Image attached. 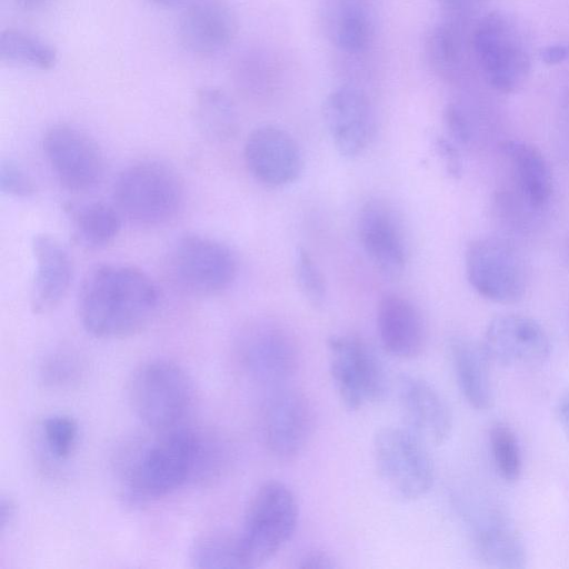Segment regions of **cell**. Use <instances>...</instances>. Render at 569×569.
<instances>
[{
  "label": "cell",
  "instance_id": "cell-1",
  "mask_svg": "<svg viewBox=\"0 0 569 569\" xmlns=\"http://www.w3.org/2000/svg\"><path fill=\"white\" fill-rule=\"evenodd\" d=\"M159 291L142 270L127 264H99L82 280L78 315L84 330L97 338L138 333L156 316Z\"/></svg>",
  "mask_w": 569,
  "mask_h": 569
},
{
  "label": "cell",
  "instance_id": "cell-2",
  "mask_svg": "<svg viewBox=\"0 0 569 569\" xmlns=\"http://www.w3.org/2000/svg\"><path fill=\"white\" fill-rule=\"evenodd\" d=\"M203 437L186 428L160 432L132 462L127 493L132 501L164 497L199 478Z\"/></svg>",
  "mask_w": 569,
  "mask_h": 569
},
{
  "label": "cell",
  "instance_id": "cell-3",
  "mask_svg": "<svg viewBox=\"0 0 569 569\" xmlns=\"http://www.w3.org/2000/svg\"><path fill=\"white\" fill-rule=\"evenodd\" d=\"M470 49L479 73L496 91H516L530 73L528 40L518 21L503 11L479 18L470 36Z\"/></svg>",
  "mask_w": 569,
  "mask_h": 569
},
{
  "label": "cell",
  "instance_id": "cell-4",
  "mask_svg": "<svg viewBox=\"0 0 569 569\" xmlns=\"http://www.w3.org/2000/svg\"><path fill=\"white\" fill-rule=\"evenodd\" d=\"M128 398L138 419L160 433L182 427L193 402V386L177 363L153 359L132 373Z\"/></svg>",
  "mask_w": 569,
  "mask_h": 569
},
{
  "label": "cell",
  "instance_id": "cell-5",
  "mask_svg": "<svg viewBox=\"0 0 569 569\" xmlns=\"http://www.w3.org/2000/svg\"><path fill=\"white\" fill-rule=\"evenodd\" d=\"M112 196L116 208L129 220L159 226L172 219L183 201V186L177 171L159 160H140L117 176Z\"/></svg>",
  "mask_w": 569,
  "mask_h": 569
},
{
  "label": "cell",
  "instance_id": "cell-6",
  "mask_svg": "<svg viewBox=\"0 0 569 569\" xmlns=\"http://www.w3.org/2000/svg\"><path fill=\"white\" fill-rule=\"evenodd\" d=\"M299 509L290 488L280 481L263 483L253 495L237 536L243 568L272 559L291 539Z\"/></svg>",
  "mask_w": 569,
  "mask_h": 569
},
{
  "label": "cell",
  "instance_id": "cell-7",
  "mask_svg": "<svg viewBox=\"0 0 569 569\" xmlns=\"http://www.w3.org/2000/svg\"><path fill=\"white\" fill-rule=\"evenodd\" d=\"M409 429L381 428L373 438L377 471L393 495L402 500L425 496L432 487L435 469L430 455Z\"/></svg>",
  "mask_w": 569,
  "mask_h": 569
},
{
  "label": "cell",
  "instance_id": "cell-8",
  "mask_svg": "<svg viewBox=\"0 0 569 569\" xmlns=\"http://www.w3.org/2000/svg\"><path fill=\"white\" fill-rule=\"evenodd\" d=\"M176 283L198 296H214L234 281L238 261L226 243L214 238L188 233L176 240L168 256Z\"/></svg>",
  "mask_w": 569,
  "mask_h": 569
},
{
  "label": "cell",
  "instance_id": "cell-9",
  "mask_svg": "<svg viewBox=\"0 0 569 569\" xmlns=\"http://www.w3.org/2000/svg\"><path fill=\"white\" fill-rule=\"evenodd\" d=\"M329 372L335 389L349 410L385 398L388 378L376 350L363 339L336 335L328 339Z\"/></svg>",
  "mask_w": 569,
  "mask_h": 569
},
{
  "label": "cell",
  "instance_id": "cell-10",
  "mask_svg": "<svg viewBox=\"0 0 569 569\" xmlns=\"http://www.w3.org/2000/svg\"><path fill=\"white\" fill-rule=\"evenodd\" d=\"M465 269L470 286L487 300L507 305L525 295L523 260L506 239L490 236L472 240L466 249Z\"/></svg>",
  "mask_w": 569,
  "mask_h": 569
},
{
  "label": "cell",
  "instance_id": "cell-11",
  "mask_svg": "<svg viewBox=\"0 0 569 569\" xmlns=\"http://www.w3.org/2000/svg\"><path fill=\"white\" fill-rule=\"evenodd\" d=\"M41 142L47 162L64 189L84 192L101 182L103 154L87 132L73 124L54 123L46 130Z\"/></svg>",
  "mask_w": 569,
  "mask_h": 569
},
{
  "label": "cell",
  "instance_id": "cell-12",
  "mask_svg": "<svg viewBox=\"0 0 569 569\" xmlns=\"http://www.w3.org/2000/svg\"><path fill=\"white\" fill-rule=\"evenodd\" d=\"M238 355L246 372L257 382L279 388L297 370L299 353L289 331L272 322L249 326L240 335Z\"/></svg>",
  "mask_w": 569,
  "mask_h": 569
},
{
  "label": "cell",
  "instance_id": "cell-13",
  "mask_svg": "<svg viewBox=\"0 0 569 569\" xmlns=\"http://www.w3.org/2000/svg\"><path fill=\"white\" fill-rule=\"evenodd\" d=\"M313 426L312 408L301 392L274 388L264 405L262 433L268 450L276 458H296L309 442Z\"/></svg>",
  "mask_w": 569,
  "mask_h": 569
},
{
  "label": "cell",
  "instance_id": "cell-14",
  "mask_svg": "<svg viewBox=\"0 0 569 569\" xmlns=\"http://www.w3.org/2000/svg\"><path fill=\"white\" fill-rule=\"evenodd\" d=\"M501 151L509 164L513 183L511 190L500 194L503 209L525 216L543 210L551 198L553 180L542 152L519 140L505 141Z\"/></svg>",
  "mask_w": 569,
  "mask_h": 569
},
{
  "label": "cell",
  "instance_id": "cell-15",
  "mask_svg": "<svg viewBox=\"0 0 569 569\" xmlns=\"http://www.w3.org/2000/svg\"><path fill=\"white\" fill-rule=\"evenodd\" d=\"M244 163L250 174L267 187L295 182L303 169V158L295 138L276 124H261L247 137Z\"/></svg>",
  "mask_w": 569,
  "mask_h": 569
},
{
  "label": "cell",
  "instance_id": "cell-16",
  "mask_svg": "<svg viewBox=\"0 0 569 569\" xmlns=\"http://www.w3.org/2000/svg\"><path fill=\"white\" fill-rule=\"evenodd\" d=\"M322 119L336 150L352 159L365 152L375 131L368 97L351 86L331 90L322 102Z\"/></svg>",
  "mask_w": 569,
  "mask_h": 569
},
{
  "label": "cell",
  "instance_id": "cell-17",
  "mask_svg": "<svg viewBox=\"0 0 569 569\" xmlns=\"http://www.w3.org/2000/svg\"><path fill=\"white\" fill-rule=\"evenodd\" d=\"M357 229L361 247L375 268L385 277H400L406 269L408 250L393 209L382 200H368L359 210Z\"/></svg>",
  "mask_w": 569,
  "mask_h": 569
},
{
  "label": "cell",
  "instance_id": "cell-18",
  "mask_svg": "<svg viewBox=\"0 0 569 569\" xmlns=\"http://www.w3.org/2000/svg\"><path fill=\"white\" fill-rule=\"evenodd\" d=\"M481 346L489 361L505 367L542 363L551 352L550 339L542 326L520 315L493 318Z\"/></svg>",
  "mask_w": 569,
  "mask_h": 569
},
{
  "label": "cell",
  "instance_id": "cell-19",
  "mask_svg": "<svg viewBox=\"0 0 569 569\" xmlns=\"http://www.w3.org/2000/svg\"><path fill=\"white\" fill-rule=\"evenodd\" d=\"M237 18L224 0H193L178 20V37L189 52L212 56L236 38Z\"/></svg>",
  "mask_w": 569,
  "mask_h": 569
},
{
  "label": "cell",
  "instance_id": "cell-20",
  "mask_svg": "<svg viewBox=\"0 0 569 569\" xmlns=\"http://www.w3.org/2000/svg\"><path fill=\"white\" fill-rule=\"evenodd\" d=\"M34 274L30 307L36 315L54 310L66 297L73 276L72 260L63 243L52 234L37 233L31 240Z\"/></svg>",
  "mask_w": 569,
  "mask_h": 569
},
{
  "label": "cell",
  "instance_id": "cell-21",
  "mask_svg": "<svg viewBox=\"0 0 569 569\" xmlns=\"http://www.w3.org/2000/svg\"><path fill=\"white\" fill-rule=\"evenodd\" d=\"M399 401L410 429L425 442L443 443L452 429L446 400L428 381L412 376L399 379Z\"/></svg>",
  "mask_w": 569,
  "mask_h": 569
},
{
  "label": "cell",
  "instance_id": "cell-22",
  "mask_svg": "<svg viewBox=\"0 0 569 569\" xmlns=\"http://www.w3.org/2000/svg\"><path fill=\"white\" fill-rule=\"evenodd\" d=\"M377 330L383 349L397 358H416L426 346L427 330L420 310L398 293H386L379 300Z\"/></svg>",
  "mask_w": 569,
  "mask_h": 569
},
{
  "label": "cell",
  "instance_id": "cell-23",
  "mask_svg": "<svg viewBox=\"0 0 569 569\" xmlns=\"http://www.w3.org/2000/svg\"><path fill=\"white\" fill-rule=\"evenodd\" d=\"M449 356L459 389L466 401L477 410H487L493 403L489 375V359L481 346L467 337L449 341Z\"/></svg>",
  "mask_w": 569,
  "mask_h": 569
},
{
  "label": "cell",
  "instance_id": "cell-24",
  "mask_svg": "<svg viewBox=\"0 0 569 569\" xmlns=\"http://www.w3.org/2000/svg\"><path fill=\"white\" fill-rule=\"evenodd\" d=\"M476 549L483 562L499 569H522L527 565L525 545L502 518L490 516L475 529Z\"/></svg>",
  "mask_w": 569,
  "mask_h": 569
},
{
  "label": "cell",
  "instance_id": "cell-25",
  "mask_svg": "<svg viewBox=\"0 0 569 569\" xmlns=\"http://www.w3.org/2000/svg\"><path fill=\"white\" fill-rule=\"evenodd\" d=\"M329 39L339 50L355 54L369 44L371 20L366 8L357 0H336L326 14Z\"/></svg>",
  "mask_w": 569,
  "mask_h": 569
},
{
  "label": "cell",
  "instance_id": "cell-26",
  "mask_svg": "<svg viewBox=\"0 0 569 569\" xmlns=\"http://www.w3.org/2000/svg\"><path fill=\"white\" fill-rule=\"evenodd\" d=\"M68 209L74 237L87 248L109 244L121 229V213L109 203L92 201Z\"/></svg>",
  "mask_w": 569,
  "mask_h": 569
},
{
  "label": "cell",
  "instance_id": "cell-27",
  "mask_svg": "<svg viewBox=\"0 0 569 569\" xmlns=\"http://www.w3.org/2000/svg\"><path fill=\"white\" fill-rule=\"evenodd\" d=\"M0 58L11 66L47 71L56 67L58 52L49 42L29 31L8 28L0 36Z\"/></svg>",
  "mask_w": 569,
  "mask_h": 569
},
{
  "label": "cell",
  "instance_id": "cell-28",
  "mask_svg": "<svg viewBox=\"0 0 569 569\" xmlns=\"http://www.w3.org/2000/svg\"><path fill=\"white\" fill-rule=\"evenodd\" d=\"M194 116L198 128L208 139L222 141L237 130L234 106L219 88L203 87L197 92Z\"/></svg>",
  "mask_w": 569,
  "mask_h": 569
},
{
  "label": "cell",
  "instance_id": "cell-29",
  "mask_svg": "<svg viewBox=\"0 0 569 569\" xmlns=\"http://www.w3.org/2000/svg\"><path fill=\"white\" fill-rule=\"evenodd\" d=\"M425 51L431 69L446 79L461 73L465 63L463 41L458 29L450 23H439L430 29Z\"/></svg>",
  "mask_w": 569,
  "mask_h": 569
},
{
  "label": "cell",
  "instance_id": "cell-30",
  "mask_svg": "<svg viewBox=\"0 0 569 569\" xmlns=\"http://www.w3.org/2000/svg\"><path fill=\"white\" fill-rule=\"evenodd\" d=\"M189 558L196 568H243L237 537L201 536L192 542Z\"/></svg>",
  "mask_w": 569,
  "mask_h": 569
},
{
  "label": "cell",
  "instance_id": "cell-31",
  "mask_svg": "<svg viewBox=\"0 0 569 569\" xmlns=\"http://www.w3.org/2000/svg\"><path fill=\"white\" fill-rule=\"evenodd\" d=\"M489 446L496 471L507 482L517 481L522 472V455L513 429L496 422L489 432Z\"/></svg>",
  "mask_w": 569,
  "mask_h": 569
},
{
  "label": "cell",
  "instance_id": "cell-32",
  "mask_svg": "<svg viewBox=\"0 0 569 569\" xmlns=\"http://www.w3.org/2000/svg\"><path fill=\"white\" fill-rule=\"evenodd\" d=\"M42 436L48 451L58 460H64L73 452L79 429L76 420L67 415H52L43 420Z\"/></svg>",
  "mask_w": 569,
  "mask_h": 569
},
{
  "label": "cell",
  "instance_id": "cell-33",
  "mask_svg": "<svg viewBox=\"0 0 569 569\" xmlns=\"http://www.w3.org/2000/svg\"><path fill=\"white\" fill-rule=\"evenodd\" d=\"M295 276L298 288L307 301L312 307H322L327 298L325 276L311 254L301 247L296 251Z\"/></svg>",
  "mask_w": 569,
  "mask_h": 569
},
{
  "label": "cell",
  "instance_id": "cell-34",
  "mask_svg": "<svg viewBox=\"0 0 569 569\" xmlns=\"http://www.w3.org/2000/svg\"><path fill=\"white\" fill-rule=\"evenodd\" d=\"M82 372L80 360L68 352L48 356L40 369L42 381L51 387H66L77 382Z\"/></svg>",
  "mask_w": 569,
  "mask_h": 569
},
{
  "label": "cell",
  "instance_id": "cell-35",
  "mask_svg": "<svg viewBox=\"0 0 569 569\" xmlns=\"http://www.w3.org/2000/svg\"><path fill=\"white\" fill-rule=\"evenodd\" d=\"M2 193L27 199L36 194L37 186L31 176L14 160L2 159L0 164Z\"/></svg>",
  "mask_w": 569,
  "mask_h": 569
},
{
  "label": "cell",
  "instance_id": "cell-36",
  "mask_svg": "<svg viewBox=\"0 0 569 569\" xmlns=\"http://www.w3.org/2000/svg\"><path fill=\"white\" fill-rule=\"evenodd\" d=\"M447 131L455 143L466 144L471 140L472 128L466 112L457 104L450 103L443 113Z\"/></svg>",
  "mask_w": 569,
  "mask_h": 569
},
{
  "label": "cell",
  "instance_id": "cell-37",
  "mask_svg": "<svg viewBox=\"0 0 569 569\" xmlns=\"http://www.w3.org/2000/svg\"><path fill=\"white\" fill-rule=\"evenodd\" d=\"M436 149L441 156L448 173L458 177L461 172V161L455 142L440 137L436 141Z\"/></svg>",
  "mask_w": 569,
  "mask_h": 569
},
{
  "label": "cell",
  "instance_id": "cell-38",
  "mask_svg": "<svg viewBox=\"0 0 569 569\" xmlns=\"http://www.w3.org/2000/svg\"><path fill=\"white\" fill-rule=\"evenodd\" d=\"M440 6L456 16L457 18H465L473 13L482 0H438Z\"/></svg>",
  "mask_w": 569,
  "mask_h": 569
},
{
  "label": "cell",
  "instance_id": "cell-39",
  "mask_svg": "<svg viewBox=\"0 0 569 569\" xmlns=\"http://www.w3.org/2000/svg\"><path fill=\"white\" fill-rule=\"evenodd\" d=\"M298 567L309 569H331L336 568L337 563L335 562V559L327 552L310 551L300 559Z\"/></svg>",
  "mask_w": 569,
  "mask_h": 569
},
{
  "label": "cell",
  "instance_id": "cell-40",
  "mask_svg": "<svg viewBox=\"0 0 569 569\" xmlns=\"http://www.w3.org/2000/svg\"><path fill=\"white\" fill-rule=\"evenodd\" d=\"M540 57L546 63H559L569 59V43L552 44L540 51Z\"/></svg>",
  "mask_w": 569,
  "mask_h": 569
},
{
  "label": "cell",
  "instance_id": "cell-41",
  "mask_svg": "<svg viewBox=\"0 0 569 569\" xmlns=\"http://www.w3.org/2000/svg\"><path fill=\"white\" fill-rule=\"evenodd\" d=\"M556 412L563 431L569 437V388L561 393Z\"/></svg>",
  "mask_w": 569,
  "mask_h": 569
},
{
  "label": "cell",
  "instance_id": "cell-42",
  "mask_svg": "<svg viewBox=\"0 0 569 569\" xmlns=\"http://www.w3.org/2000/svg\"><path fill=\"white\" fill-rule=\"evenodd\" d=\"M16 517V505L11 499H1L0 503V530L1 532L12 522Z\"/></svg>",
  "mask_w": 569,
  "mask_h": 569
},
{
  "label": "cell",
  "instance_id": "cell-43",
  "mask_svg": "<svg viewBox=\"0 0 569 569\" xmlns=\"http://www.w3.org/2000/svg\"><path fill=\"white\" fill-rule=\"evenodd\" d=\"M16 3L23 10L33 11L42 8L48 0H14Z\"/></svg>",
  "mask_w": 569,
  "mask_h": 569
},
{
  "label": "cell",
  "instance_id": "cell-44",
  "mask_svg": "<svg viewBox=\"0 0 569 569\" xmlns=\"http://www.w3.org/2000/svg\"><path fill=\"white\" fill-rule=\"evenodd\" d=\"M151 2L159 4V6H172L176 3H179L183 0H150Z\"/></svg>",
  "mask_w": 569,
  "mask_h": 569
}]
</instances>
